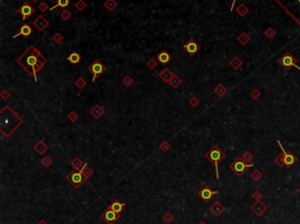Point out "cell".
Returning a JSON list of instances; mask_svg holds the SVG:
<instances>
[{
	"mask_svg": "<svg viewBox=\"0 0 300 224\" xmlns=\"http://www.w3.org/2000/svg\"><path fill=\"white\" fill-rule=\"evenodd\" d=\"M157 59H158V61L161 62V63H168V62L171 60V55L168 53V52H165V50H163V52H161L158 55H157Z\"/></svg>",
	"mask_w": 300,
	"mask_h": 224,
	"instance_id": "cell-18",
	"label": "cell"
},
{
	"mask_svg": "<svg viewBox=\"0 0 300 224\" xmlns=\"http://www.w3.org/2000/svg\"><path fill=\"white\" fill-rule=\"evenodd\" d=\"M202 224H204V223H202Z\"/></svg>",
	"mask_w": 300,
	"mask_h": 224,
	"instance_id": "cell-53",
	"label": "cell"
},
{
	"mask_svg": "<svg viewBox=\"0 0 300 224\" xmlns=\"http://www.w3.org/2000/svg\"><path fill=\"white\" fill-rule=\"evenodd\" d=\"M123 208H124V204L123 203H121V202H114L113 204L110 205V209L113 210V211H115L116 213H120L121 211L123 210Z\"/></svg>",
	"mask_w": 300,
	"mask_h": 224,
	"instance_id": "cell-22",
	"label": "cell"
},
{
	"mask_svg": "<svg viewBox=\"0 0 300 224\" xmlns=\"http://www.w3.org/2000/svg\"><path fill=\"white\" fill-rule=\"evenodd\" d=\"M234 2H236V0H234V1H232V5H231V11H234Z\"/></svg>",
	"mask_w": 300,
	"mask_h": 224,
	"instance_id": "cell-49",
	"label": "cell"
},
{
	"mask_svg": "<svg viewBox=\"0 0 300 224\" xmlns=\"http://www.w3.org/2000/svg\"><path fill=\"white\" fill-rule=\"evenodd\" d=\"M238 41L240 42V44L245 45V44H247V42L250 41V37H249V35H247L246 33H242L238 37Z\"/></svg>",
	"mask_w": 300,
	"mask_h": 224,
	"instance_id": "cell-31",
	"label": "cell"
},
{
	"mask_svg": "<svg viewBox=\"0 0 300 224\" xmlns=\"http://www.w3.org/2000/svg\"><path fill=\"white\" fill-rule=\"evenodd\" d=\"M160 149H161L163 153H165V151H168L169 149H170V143H169L168 141H163L161 144H160Z\"/></svg>",
	"mask_w": 300,
	"mask_h": 224,
	"instance_id": "cell-34",
	"label": "cell"
},
{
	"mask_svg": "<svg viewBox=\"0 0 300 224\" xmlns=\"http://www.w3.org/2000/svg\"><path fill=\"white\" fill-rule=\"evenodd\" d=\"M251 167H253V164H252V163H245L244 161L240 158V157H238V158H237L234 163H231L230 169H231L234 173H236L238 176H242V175L246 171V169L251 168Z\"/></svg>",
	"mask_w": 300,
	"mask_h": 224,
	"instance_id": "cell-3",
	"label": "cell"
},
{
	"mask_svg": "<svg viewBox=\"0 0 300 224\" xmlns=\"http://www.w3.org/2000/svg\"><path fill=\"white\" fill-rule=\"evenodd\" d=\"M32 1H38V0H32Z\"/></svg>",
	"mask_w": 300,
	"mask_h": 224,
	"instance_id": "cell-51",
	"label": "cell"
},
{
	"mask_svg": "<svg viewBox=\"0 0 300 224\" xmlns=\"http://www.w3.org/2000/svg\"><path fill=\"white\" fill-rule=\"evenodd\" d=\"M243 157H244V160H245V161H249V162H250L251 160L253 158V157H252V155H251V154H250V153H249V151H246V153H245L244 155H243Z\"/></svg>",
	"mask_w": 300,
	"mask_h": 224,
	"instance_id": "cell-45",
	"label": "cell"
},
{
	"mask_svg": "<svg viewBox=\"0 0 300 224\" xmlns=\"http://www.w3.org/2000/svg\"><path fill=\"white\" fill-rule=\"evenodd\" d=\"M71 17H72V13H71L69 11H67V10H65V11H63L61 13L62 20H65V21H66V20H68V19H69Z\"/></svg>",
	"mask_w": 300,
	"mask_h": 224,
	"instance_id": "cell-39",
	"label": "cell"
},
{
	"mask_svg": "<svg viewBox=\"0 0 300 224\" xmlns=\"http://www.w3.org/2000/svg\"><path fill=\"white\" fill-rule=\"evenodd\" d=\"M252 179H255V181H259V179H261V173H259L258 170H257V171H255V173L252 174Z\"/></svg>",
	"mask_w": 300,
	"mask_h": 224,
	"instance_id": "cell-43",
	"label": "cell"
},
{
	"mask_svg": "<svg viewBox=\"0 0 300 224\" xmlns=\"http://www.w3.org/2000/svg\"><path fill=\"white\" fill-rule=\"evenodd\" d=\"M67 179L72 183L75 188H79L80 185L84 183V175L81 170H73L71 174L67 176Z\"/></svg>",
	"mask_w": 300,
	"mask_h": 224,
	"instance_id": "cell-6",
	"label": "cell"
},
{
	"mask_svg": "<svg viewBox=\"0 0 300 224\" xmlns=\"http://www.w3.org/2000/svg\"><path fill=\"white\" fill-rule=\"evenodd\" d=\"M74 84H75V87L79 88V89H84V87H86V84H87V81H86L82 76H79V78L75 80Z\"/></svg>",
	"mask_w": 300,
	"mask_h": 224,
	"instance_id": "cell-24",
	"label": "cell"
},
{
	"mask_svg": "<svg viewBox=\"0 0 300 224\" xmlns=\"http://www.w3.org/2000/svg\"><path fill=\"white\" fill-rule=\"evenodd\" d=\"M106 69H107L106 66H105L101 61H99V60H96V61L93 62V63L88 67V71L93 74V82L96 81V79L99 78L101 74L105 73Z\"/></svg>",
	"mask_w": 300,
	"mask_h": 224,
	"instance_id": "cell-4",
	"label": "cell"
},
{
	"mask_svg": "<svg viewBox=\"0 0 300 224\" xmlns=\"http://www.w3.org/2000/svg\"><path fill=\"white\" fill-rule=\"evenodd\" d=\"M47 149H48V147H47V144H46L42 140L39 141V142L34 146V150L36 151L38 154H40V155H44L45 153L47 151Z\"/></svg>",
	"mask_w": 300,
	"mask_h": 224,
	"instance_id": "cell-16",
	"label": "cell"
},
{
	"mask_svg": "<svg viewBox=\"0 0 300 224\" xmlns=\"http://www.w3.org/2000/svg\"><path fill=\"white\" fill-rule=\"evenodd\" d=\"M19 12H20V14L22 15V20H26L28 17H31V15L34 13V8L29 5L28 2H25V4L19 8Z\"/></svg>",
	"mask_w": 300,
	"mask_h": 224,
	"instance_id": "cell-9",
	"label": "cell"
},
{
	"mask_svg": "<svg viewBox=\"0 0 300 224\" xmlns=\"http://www.w3.org/2000/svg\"><path fill=\"white\" fill-rule=\"evenodd\" d=\"M216 194H217V191L211 190L209 187H204V188L199 191V194H198V195H199V197L203 200V201L209 202L212 198V196H213V195H216Z\"/></svg>",
	"mask_w": 300,
	"mask_h": 224,
	"instance_id": "cell-10",
	"label": "cell"
},
{
	"mask_svg": "<svg viewBox=\"0 0 300 224\" xmlns=\"http://www.w3.org/2000/svg\"><path fill=\"white\" fill-rule=\"evenodd\" d=\"M52 163H53V158L49 156H46L42 158V166L44 167H49V166H52Z\"/></svg>",
	"mask_w": 300,
	"mask_h": 224,
	"instance_id": "cell-36",
	"label": "cell"
},
{
	"mask_svg": "<svg viewBox=\"0 0 300 224\" xmlns=\"http://www.w3.org/2000/svg\"><path fill=\"white\" fill-rule=\"evenodd\" d=\"M147 66H148V68H150V69H155L156 66H157V62H156L154 59H150L149 61L147 62Z\"/></svg>",
	"mask_w": 300,
	"mask_h": 224,
	"instance_id": "cell-41",
	"label": "cell"
},
{
	"mask_svg": "<svg viewBox=\"0 0 300 224\" xmlns=\"http://www.w3.org/2000/svg\"><path fill=\"white\" fill-rule=\"evenodd\" d=\"M67 60L71 62V63H73V65H76V63H79L80 60H81V56H80V54L76 53V52H73V53H71L69 55L67 56Z\"/></svg>",
	"mask_w": 300,
	"mask_h": 224,
	"instance_id": "cell-20",
	"label": "cell"
},
{
	"mask_svg": "<svg viewBox=\"0 0 300 224\" xmlns=\"http://www.w3.org/2000/svg\"><path fill=\"white\" fill-rule=\"evenodd\" d=\"M199 45L195 41L194 39H190L185 45H184V52L185 53H188V54H190V55H195L198 50H199Z\"/></svg>",
	"mask_w": 300,
	"mask_h": 224,
	"instance_id": "cell-7",
	"label": "cell"
},
{
	"mask_svg": "<svg viewBox=\"0 0 300 224\" xmlns=\"http://www.w3.org/2000/svg\"><path fill=\"white\" fill-rule=\"evenodd\" d=\"M222 211H223V207L221 205V203H215L213 207H212V213L218 215V213H221Z\"/></svg>",
	"mask_w": 300,
	"mask_h": 224,
	"instance_id": "cell-33",
	"label": "cell"
},
{
	"mask_svg": "<svg viewBox=\"0 0 300 224\" xmlns=\"http://www.w3.org/2000/svg\"><path fill=\"white\" fill-rule=\"evenodd\" d=\"M237 12H238L239 15L244 17V15H246V14H247L249 10H247V7H246V6H245L244 4H242V5L238 6V8H237Z\"/></svg>",
	"mask_w": 300,
	"mask_h": 224,
	"instance_id": "cell-30",
	"label": "cell"
},
{
	"mask_svg": "<svg viewBox=\"0 0 300 224\" xmlns=\"http://www.w3.org/2000/svg\"><path fill=\"white\" fill-rule=\"evenodd\" d=\"M279 63L286 69H289L291 67H297L300 71V67L297 66V60L294 59V56L292 55L291 53H285L283 55V58L279 60Z\"/></svg>",
	"mask_w": 300,
	"mask_h": 224,
	"instance_id": "cell-5",
	"label": "cell"
},
{
	"mask_svg": "<svg viewBox=\"0 0 300 224\" xmlns=\"http://www.w3.org/2000/svg\"><path fill=\"white\" fill-rule=\"evenodd\" d=\"M69 5V0H58V2H56L55 6H53L52 8H50V11H53V10H55L56 7H63V8H66L67 6Z\"/></svg>",
	"mask_w": 300,
	"mask_h": 224,
	"instance_id": "cell-27",
	"label": "cell"
},
{
	"mask_svg": "<svg viewBox=\"0 0 300 224\" xmlns=\"http://www.w3.org/2000/svg\"><path fill=\"white\" fill-rule=\"evenodd\" d=\"M105 7H106L108 11H113L117 7V2L115 0H107L106 4H105Z\"/></svg>",
	"mask_w": 300,
	"mask_h": 224,
	"instance_id": "cell-26",
	"label": "cell"
},
{
	"mask_svg": "<svg viewBox=\"0 0 300 224\" xmlns=\"http://www.w3.org/2000/svg\"><path fill=\"white\" fill-rule=\"evenodd\" d=\"M265 34H266L267 38H270V39H272L273 35H274V31H273L272 28H270V29H267L266 32H265Z\"/></svg>",
	"mask_w": 300,
	"mask_h": 224,
	"instance_id": "cell-44",
	"label": "cell"
},
{
	"mask_svg": "<svg viewBox=\"0 0 300 224\" xmlns=\"http://www.w3.org/2000/svg\"><path fill=\"white\" fill-rule=\"evenodd\" d=\"M33 25L38 28V31H40V32H41V31H44L45 28L49 25V23H48V20H47V19H45L42 15H39V17L36 18V19L33 21Z\"/></svg>",
	"mask_w": 300,
	"mask_h": 224,
	"instance_id": "cell-11",
	"label": "cell"
},
{
	"mask_svg": "<svg viewBox=\"0 0 300 224\" xmlns=\"http://www.w3.org/2000/svg\"><path fill=\"white\" fill-rule=\"evenodd\" d=\"M103 113H105V109H103L100 105H95V106L90 109V114H92V116H93L94 118H96V120H99V118L103 115Z\"/></svg>",
	"mask_w": 300,
	"mask_h": 224,
	"instance_id": "cell-12",
	"label": "cell"
},
{
	"mask_svg": "<svg viewBox=\"0 0 300 224\" xmlns=\"http://www.w3.org/2000/svg\"><path fill=\"white\" fill-rule=\"evenodd\" d=\"M39 10H40V11H41V12H46V11H47V10H49V8H48V6H47V4L42 1V2H40V4H39Z\"/></svg>",
	"mask_w": 300,
	"mask_h": 224,
	"instance_id": "cell-42",
	"label": "cell"
},
{
	"mask_svg": "<svg viewBox=\"0 0 300 224\" xmlns=\"http://www.w3.org/2000/svg\"><path fill=\"white\" fill-rule=\"evenodd\" d=\"M295 2H297V4H300V0H295Z\"/></svg>",
	"mask_w": 300,
	"mask_h": 224,
	"instance_id": "cell-50",
	"label": "cell"
},
{
	"mask_svg": "<svg viewBox=\"0 0 300 224\" xmlns=\"http://www.w3.org/2000/svg\"><path fill=\"white\" fill-rule=\"evenodd\" d=\"M171 219H172V215H171V213H167V215H165V221H167V222H170Z\"/></svg>",
	"mask_w": 300,
	"mask_h": 224,
	"instance_id": "cell-47",
	"label": "cell"
},
{
	"mask_svg": "<svg viewBox=\"0 0 300 224\" xmlns=\"http://www.w3.org/2000/svg\"><path fill=\"white\" fill-rule=\"evenodd\" d=\"M278 144H279V147H280L281 151H283V163H284V166L291 167V166H292V164L297 161V158H295L292 154H289V153H287L286 150H284V148H283V146H281V143H280V141H278Z\"/></svg>",
	"mask_w": 300,
	"mask_h": 224,
	"instance_id": "cell-8",
	"label": "cell"
},
{
	"mask_svg": "<svg viewBox=\"0 0 300 224\" xmlns=\"http://www.w3.org/2000/svg\"><path fill=\"white\" fill-rule=\"evenodd\" d=\"M86 166H87V163L84 162L80 157H75V158L72 161V167L74 170H81V169H84Z\"/></svg>",
	"mask_w": 300,
	"mask_h": 224,
	"instance_id": "cell-15",
	"label": "cell"
},
{
	"mask_svg": "<svg viewBox=\"0 0 300 224\" xmlns=\"http://www.w3.org/2000/svg\"><path fill=\"white\" fill-rule=\"evenodd\" d=\"M0 96H1V99H2V100H7V99H10V96H11V93H10V92H8L7 89H2V92H1Z\"/></svg>",
	"mask_w": 300,
	"mask_h": 224,
	"instance_id": "cell-40",
	"label": "cell"
},
{
	"mask_svg": "<svg viewBox=\"0 0 300 224\" xmlns=\"http://www.w3.org/2000/svg\"><path fill=\"white\" fill-rule=\"evenodd\" d=\"M259 95H260V93L258 92L257 89H255V90H252L251 92V96L253 97V99H257V97H259Z\"/></svg>",
	"mask_w": 300,
	"mask_h": 224,
	"instance_id": "cell-46",
	"label": "cell"
},
{
	"mask_svg": "<svg viewBox=\"0 0 300 224\" xmlns=\"http://www.w3.org/2000/svg\"><path fill=\"white\" fill-rule=\"evenodd\" d=\"M103 216H105V219H106L108 223H113V222H115V221L118 218L117 213H115V211H113L110 208L105 213V215H102V217H103Z\"/></svg>",
	"mask_w": 300,
	"mask_h": 224,
	"instance_id": "cell-13",
	"label": "cell"
},
{
	"mask_svg": "<svg viewBox=\"0 0 300 224\" xmlns=\"http://www.w3.org/2000/svg\"><path fill=\"white\" fill-rule=\"evenodd\" d=\"M68 118H69L72 122H75V121L79 118V114L76 112H71L69 114H68Z\"/></svg>",
	"mask_w": 300,
	"mask_h": 224,
	"instance_id": "cell-38",
	"label": "cell"
},
{
	"mask_svg": "<svg viewBox=\"0 0 300 224\" xmlns=\"http://www.w3.org/2000/svg\"><path fill=\"white\" fill-rule=\"evenodd\" d=\"M31 34H32V27H31L29 25H27V24H25V25H22V27L20 28L19 33L15 34L13 38H18V37H20V35H22V37H28V35H31Z\"/></svg>",
	"mask_w": 300,
	"mask_h": 224,
	"instance_id": "cell-14",
	"label": "cell"
},
{
	"mask_svg": "<svg viewBox=\"0 0 300 224\" xmlns=\"http://www.w3.org/2000/svg\"><path fill=\"white\" fill-rule=\"evenodd\" d=\"M230 66L234 68V69H239L240 68V66H242V61H240V59L239 58H234L231 61H230Z\"/></svg>",
	"mask_w": 300,
	"mask_h": 224,
	"instance_id": "cell-25",
	"label": "cell"
},
{
	"mask_svg": "<svg viewBox=\"0 0 300 224\" xmlns=\"http://www.w3.org/2000/svg\"><path fill=\"white\" fill-rule=\"evenodd\" d=\"M189 103H190V106L192 107V108H196V107L199 105V100H198L196 96H191V97H190V100H189Z\"/></svg>",
	"mask_w": 300,
	"mask_h": 224,
	"instance_id": "cell-35",
	"label": "cell"
},
{
	"mask_svg": "<svg viewBox=\"0 0 300 224\" xmlns=\"http://www.w3.org/2000/svg\"><path fill=\"white\" fill-rule=\"evenodd\" d=\"M253 197H255L256 200H259V198L261 197L260 192H255V194H253Z\"/></svg>",
	"mask_w": 300,
	"mask_h": 224,
	"instance_id": "cell-48",
	"label": "cell"
},
{
	"mask_svg": "<svg viewBox=\"0 0 300 224\" xmlns=\"http://www.w3.org/2000/svg\"><path fill=\"white\" fill-rule=\"evenodd\" d=\"M86 7H87V4L84 2V0H79L78 2L75 4V8L78 11H84Z\"/></svg>",
	"mask_w": 300,
	"mask_h": 224,
	"instance_id": "cell-32",
	"label": "cell"
},
{
	"mask_svg": "<svg viewBox=\"0 0 300 224\" xmlns=\"http://www.w3.org/2000/svg\"><path fill=\"white\" fill-rule=\"evenodd\" d=\"M213 93L216 94L217 96H219V97H222V96H224L226 93H228V89H226V87L224 86V84H219L218 86H217L216 88L213 89Z\"/></svg>",
	"mask_w": 300,
	"mask_h": 224,
	"instance_id": "cell-19",
	"label": "cell"
},
{
	"mask_svg": "<svg viewBox=\"0 0 300 224\" xmlns=\"http://www.w3.org/2000/svg\"><path fill=\"white\" fill-rule=\"evenodd\" d=\"M225 156H226L225 153H224L219 147H217V146H213L211 149L205 154L206 158H208L212 164H215V167H216L217 179H219V169H218V166H219V163L225 158Z\"/></svg>",
	"mask_w": 300,
	"mask_h": 224,
	"instance_id": "cell-2",
	"label": "cell"
},
{
	"mask_svg": "<svg viewBox=\"0 0 300 224\" xmlns=\"http://www.w3.org/2000/svg\"><path fill=\"white\" fill-rule=\"evenodd\" d=\"M299 192H300V189H299Z\"/></svg>",
	"mask_w": 300,
	"mask_h": 224,
	"instance_id": "cell-52",
	"label": "cell"
},
{
	"mask_svg": "<svg viewBox=\"0 0 300 224\" xmlns=\"http://www.w3.org/2000/svg\"><path fill=\"white\" fill-rule=\"evenodd\" d=\"M19 66H21L28 74H31L35 81H38V73L47 63V59L45 58L39 50L34 46H31L20 58L17 59Z\"/></svg>",
	"mask_w": 300,
	"mask_h": 224,
	"instance_id": "cell-1",
	"label": "cell"
},
{
	"mask_svg": "<svg viewBox=\"0 0 300 224\" xmlns=\"http://www.w3.org/2000/svg\"><path fill=\"white\" fill-rule=\"evenodd\" d=\"M81 171H82V175H84V179H87L89 177V176H92V175L94 174V171H93V169H90L88 167V166H86L84 169H81Z\"/></svg>",
	"mask_w": 300,
	"mask_h": 224,
	"instance_id": "cell-28",
	"label": "cell"
},
{
	"mask_svg": "<svg viewBox=\"0 0 300 224\" xmlns=\"http://www.w3.org/2000/svg\"><path fill=\"white\" fill-rule=\"evenodd\" d=\"M133 84H134V79L131 76H129V75H126L122 79V84H124V87H130Z\"/></svg>",
	"mask_w": 300,
	"mask_h": 224,
	"instance_id": "cell-29",
	"label": "cell"
},
{
	"mask_svg": "<svg viewBox=\"0 0 300 224\" xmlns=\"http://www.w3.org/2000/svg\"><path fill=\"white\" fill-rule=\"evenodd\" d=\"M53 40L55 41L56 44H61L62 41H63V37L60 33H55L53 35Z\"/></svg>",
	"mask_w": 300,
	"mask_h": 224,
	"instance_id": "cell-37",
	"label": "cell"
},
{
	"mask_svg": "<svg viewBox=\"0 0 300 224\" xmlns=\"http://www.w3.org/2000/svg\"><path fill=\"white\" fill-rule=\"evenodd\" d=\"M252 210L259 216V215H261V213L266 210V207H265L264 204H261V203H257V204H255V205L252 207Z\"/></svg>",
	"mask_w": 300,
	"mask_h": 224,
	"instance_id": "cell-23",
	"label": "cell"
},
{
	"mask_svg": "<svg viewBox=\"0 0 300 224\" xmlns=\"http://www.w3.org/2000/svg\"><path fill=\"white\" fill-rule=\"evenodd\" d=\"M172 75H174V73H172L169 68H164L161 73H160V78H161L164 82L169 84V81H170V79L172 78Z\"/></svg>",
	"mask_w": 300,
	"mask_h": 224,
	"instance_id": "cell-17",
	"label": "cell"
},
{
	"mask_svg": "<svg viewBox=\"0 0 300 224\" xmlns=\"http://www.w3.org/2000/svg\"><path fill=\"white\" fill-rule=\"evenodd\" d=\"M182 84V79L178 78L177 75H172V78L170 79V81H169V84L171 86L172 88H178V86Z\"/></svg>",
	"mask_w": 300,
	"mask_h": 224,
	"instance_id": "cell-21",
	"label": "cell"
}]
</instances>
